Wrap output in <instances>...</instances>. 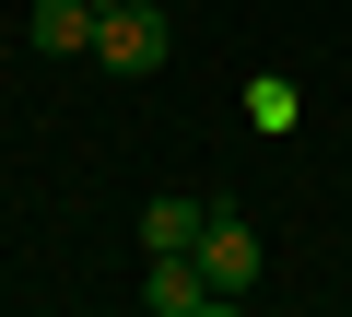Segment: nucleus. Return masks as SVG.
I'll list each match as a JSON object with an SVG mask.
<instances>
[{
	"instance_id": "nucleus-5",
	"label": "nucleus",
	"mask_w": 352,
	"mask_h": 317,
	"mask_svg": "<svg viewBox=\"0 0 352 317\" xmlns=\"http://www.w3.org/2000/svg\"><path fill=\"white\" fill-rule=\"evenodd\" d=\"M200 223H212V200H188V188H164V200L141 212V247H200Z\"/></svg>"
},
{
	"instance_id": "nucleus-4",
	"label": "nucleus",
	"mask_w": 352,
	"mask_h": 317,
	"mask_svg": "<svg viewBox=\"0 0 352 317\" xmlns=\"http://www.w3.org/2000/svg\"><path fill=\"white\" fill-rule=\"evenodd\" d=\"M94 12H106V0H36V12H24V36H36L47 59H71V47H94Z\"/></svg>"
},
{
	"instance_id": "nucleus-1",
	"label": "nucleus",
	"mask_w": 352,
	"mask_h": 317,
	"mask_svg": "<svg viewBox=\"0 0 352 317\" xmlns=\"http://www.w3.org/2000/svg\"><path fill=\"white\" fill-rule=\"evenodd\" d=\"M141 305L153 317H223V282L200 270V247H141Z\"/></svg>"
},
{
	"instance_id": "nucleus-3",
	"label": "nucleus",
	"mask_w": 352,
	"mask_h": 317,
	"mask_svg": "<svg viewBox=\"0 0 352 317\" xmlns=\"http://www.w3.org/2000/svg\"><path fill=\"white\" fill-rule=\"evenodd\" d=\"M200 270L223 282V305H247V282H258V235H247L235 212H212V223H200Z\"/></svg>"
},
{
	"instance_id": "nucleus-6",
	"label": "nucleus",
	"mask_w": 352,
	"mask_h": 317,
	"mask_svg": "<svg viewBox=\"0 0 352 317\" xmlns=\"http://www.w3.org/2000/svg\"><path fill=\"white\" fill-rule=\"evenodd\" d=\"M247 118H258V129H270V141H282V129H294V118H305V94H294V83H282V71H258V83H247Z\"/></svg>"
},
{
	"instance_id": "nucleus-2",
	"label": "nucleus",
	"mask_w": 352,
	"mask_h": 317,
	"mask_svg": "<svg viewBox=\"0 0 352 317\" xmlns=\"http://www.w3.org/2000/svg\"><path fill=\"white\" fill-rule=\"evenodd\" d=\"M94 59L106 71H164L176 59V24L153 12V0H106V12H94Z\"/></svg>"
}]
</instances>
